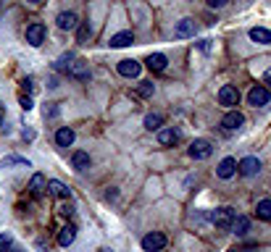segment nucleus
I'll return each mask as SVG.
<instances>
[{"mask_svg": "<svg viewBox=\"0 0 271 252\" xmlns=\"http://www.w3.org/2000/svg\"><path fill=\"white\" fill-rule=\"evenodd\" d=\"M32 3H37V0H32Z\"/></svg>", "mask_w": 271, "mask_h": 252, "instance_id": "nucleus-38", "label": "nucleus"}, {"mask_svg": "<svg viewBox=\"0 0 271 252\" xmlns=\"http://www.w3.org/2000/svg\"><path fill=\"white\" fill-rule=\"evenodd\" d=\"M56 142H58L61 147H71V145H74V129L61 126V129H58V134H56Z\"/></svg>", "mask_w": 271, "mask_h": 252, "instance_id": "nucleus-15", "label": "nucleus"}, {"mask_svg": "<svg viewBox=\"0 0 271 252\" xmlns=\"http://www.w3.org/2000/svg\"><path fill=\"white\" fill-rule=\"evenodd\" d=\"M192 34H195V21L192 18H182L176 24V29H174V37H179V40H182V37H192Z\"/></svg>", "mask_w": 271, "mask_h": 252, "instance_id": "nucleus-12", "label": "nucleus"}, {"mask_svg": "<svg viewBox=\"0 0 271 252\" xmlns=\"http://www.w3.org/2000/svg\"><path fill=\"white\" fill-rule=\"evenodd\" d=\"M237 171H240L242 176H256V173L261 171V160H258V158H242L240 163H237Z\"/></svg>", "mask_w": 271, "mask_h": 252, "instance_id": "nucleus-8", "label": "nucleus"}, {"mask_svg": "<svg viewBox=\"0 0 271 252\" xmlns=\"http://www.w3.org/2000/svg\"><path fill=\"white\" fill-rule=\"evenodd\" d=\"M42 40H45V27H42V24H32V27L27 29V42L32 45V48H40Z\"/></svg>", "mask_w": 271, "mask_h": 252, "instance_id": "nucleus-10", "label": "nucleus"}, {"mask_svg": "<svg viewBox=\"0 0 271 252\" xmlns=\"http://www.w3.org/2000/svg\"><path fill=\"white\" fill-rule=\"evenodd\" d=\"M247 228H250V218H247V216H237L234 223H232V231H234L237 237H245Z\"/></svg>", "mask_w": 271, "mask_h": 252, "instance_id": "nucleus-19", "label": "nucleus"}, {"mask_svg": "<svg viewBox=\"0 0 271 252\" xmlns=\"http://www.w3.org/2000/svg\"><path fill=\"white\" fill-rule=\"evenodd\" d=\"M48 189H50V195H53V197H61V200H69V197H71V192L66 189V187L61 184V181H48Z\"/></svg>", "mask_w": 271, "mask_h": 252, "instance_id": "nucleus-21", "label": "nucleus"}, {"mask_svg": "<svg viewBox=\"0 0 271 252\" xmlns=\"http://www.w3.org/2000/svg\"><path fill=\"white\" fill-rule=\"evenodd\" d=\"M13 249V242H11V237H0V252H11Z\"/></svg>", "mask_w": 271, "mask_h": 252, "instance_id": "nucleus-28", "label": "nucleus"}, {"mask_svg": "<svg viewBox=\"0 0 271 252\" xmlns=\"http://www.w3.org/2000/svg\"><path fill=\"white\" fill-rule=\"evenodd\" d=\"M164 126V116L161 113H150V116H145V129L148 131H158Z\"/></svg>", "mask_w": 271, "mask_h": 252, "instance_id": "nucleus-22", "label": "nucleus"}, {"mask_svg": "<svg viewBox=\"0 0 271 252\" xmlns=\"http://www.w3.org/2000/svg\"><path fill=\"white\" fill-rule=\"evenodd\" d=\"M208 218H211V223L216 226V228H221V231H227V228H232V223H234V218H237V213H234V208H216V210H211L208 213Z\"/></svg>", "mask_w": 271, "mask_h": 252, "instance_id": "nucleus-1", "label": "nucleus"}, {"mask_svg": "<svg viewBox=\"0 0 271 252\" xmlns=\"http://www.w3.org/2000/svg\"><path fill=\"white\" fill-rule=\"evenodd\" d=\"M132 42H134L132 32H119V34L111 37V48H127V45H132Z\"/></svg>", "mask_w": 271, "mask_h": 252, "instance_id": "nucleus-17", "label": "nucleus"}, {"mask_svg": "<svg viewBox=\"0 0 271 252\" xmlns=\"http://www.w3.org/2000/svg\"><path fill=\"white\" fill-rule=\"evenodd\" d=\"M69 76L74 79H89V63L87 61H74L69 68Z\"/></svg>", "mask_w": 271, "mask_h": 252, "instance_id": "nucleus-13", "label": "nucleus"}, {"mask_svg": "<svg viewBox=\"0 0 271 252\" xmlns=\"http://www.w3.org/2000/svg\"><path fill=\"white\" fill-rule=\"evenodd\" d=\"M29 189H32V195H40V192L45 189V176H42V173H34V176H32V187H29Z\"/></svg>", "mask_w": 271, "mask_h": 252, "instance_id": "nucleus-25", "label": "nucleus"}, {"mask_svg": "<svg viewBox=\"0 0 271 252\" xmlns=\"http://www.w3.org/2000/svg\"><path fill=\"white\" fill-rule=\"evenodd\" d=\"M250 40L258 42V45H268V42H271V32L263 29V27H253V29H250Z\"/></svg>", "mask_w": 271, "mask_h": 252, "instance_id": "nucleus-20", "label": "nucleus"}, {"mask_svg": "<svg viewBox=\"0 0 271 252\" xmlns=\"http://www.w3.org/2000/svg\"><path fill=\"white\" fill-rule=\"evenodd\" d=\"M148 68H150V71H164V68H166V55L164 53H153V55H148Z\"/></svg>", "mask_w": 271, "mask_h": 252, "instance_id": "nucleus-16", "label": "nucleus"}, {"mask_svg": "<svg viewBox=\"0 0 271 252\" xmlns=\"http://www.w3.org/2000/svg\"><path fill=\"white\" fill-rule=\"evenodd\" d=\"M0 129H6V126H3V116H0Z\"/></svg>", "mask_w": 271, "mask_h": 252, "instance_id": "nucleus-36", "label": "nucleus"}, {"mask_svg": "<svg viewBox=\"0 0 271 252\" xmlns=\"http://www.w3.org/2000/svg\"><path fill=\"white\" fill-rule=\"evenodd\" d=\"M19 103H21V108H24V110H32V108H34V103H32V98H29V95H21V98H19Z\"/></svg>", "mask_w": 271, "mask_h": 252, "instance_id": "nucleus-29", "label": "nucleus"}, {"mask_svg": "<svg viewBox=\"0 0 271 252\" xmlns=\"http://www.w3.org/2000/svg\"><path fill=\"white\" fill-rule=\"evenodd\" d=\"M71 166L77 168V171H84V168H89V155L87 152H74V158H71Z\"/></svg>", "mask_w": 271, "mask_h": 252, "instance_id": "nucleus-23", "label": "nucleus"}, {"mask_svg": "<svg viewBox=\"0 0 271 252\" xmlns=\"http://www.w3.org/2000/svg\"><path fill=\"white\" fill-rule=\"evenodd\" d=\"M263 79H266V84L271 87V68H268V71H266V76H263Z\"/></svg>", "mask_w": 271, "mask_h": 252, "instance_id": "nucleus-34", "label": "nucleus"}, {"mask_svg": "<svg viewBox=\"0 0 271 252\" xmlns=\"http://www.w3.org/2000/svg\"><path fill=\"white\" fill-rule=\"evenodd\" d=\"M258 218H263V221L271 218V200H261L258 202Z\"/></svg>", "mask_w": 271, "mask_h": 252, "instance_id": "nucleus-26", "label": "nucleus"}, {"mask_svg": "<svg viewBox=\"0 0 271 252\" xmlns=\"http://www.w3.org/2000/svg\"><path fill=\"white\" fill-rule=\"evenodd\" d=\"M21 89H24V92H32V89H34V82H32L29 76H24V79H21Z\"/></svg>", "mask_w": 271, "mask_h": 252, "instance_id": "nucleus-31", "label": "nucleus"}, {"mask_svg": "<svg viewBox=\"0 0 271 252\" xmlns=\"http://www.w3.org/2000/svg\"><path fill=\"white\" fill-rule=\"evenodd\" d=\"M153 92H155L153 82H140V87H137V95H142V98H150Z\"/></svg>", "mask_w": 271, "mask_h": 252, "instance_id": "nucleus-27", "label": "nucleus"}, {"mask_svg": "<svg viewBox=\"0 0 271 252\" xmlns=\"http://www.w3.org/2000/svg\"><path fill=\"white\" fill-rule=\"evenodd\" d=\"M77 40H79L82 45L89 40V27H87V24H84V27H79V34H77Z\"/></svg>", "mask_w": 271, "mask_h": 252, "instance_id": "nucleus-30", "label": "nucleus"}, {"mask_svg": "<svg viewBox=\"0 0 271 252\" xmlns=\"http://www.w3.org/2000/svg\"><path fill=\"white\" fill-rule=\"evenodd\" d=\"M234 252H253V249H250V247H247V249H234Z\"/></svg>", "mask_w": 271, "mask_h": 252, "instance_id": "nucleus-35", "label": "nucleus"}, {"mask_svg": "<svg viewBox=\"0 0 271 252\" xmlns=\"http://www.w3.org/2000/svg\"><path fill=\"white\" fill-rule=\"evenodd\" d=\"M208 6L211 8H221V6H227V0H208Z\"/></svg>", "mask_w": 271, "mask_h": 252, "instance_id": "nucleus-32", "label": "nucleus"}, {"mask_svg": "<svg viewBox=\"0 0 271 252\" xmlns=\"http://www.w3.org/2000/svg\"><path fill=\"white\" fill-rule=\"evenodd\" d=\"M77 58H74V53H66V55H61L58 61H56V71H66L69 74V68H71V63H74Z\"/></svg>", "mask_w": 271, "mask_h": 252, "instance_id": "nucleus-24", "label": "nucleus"}, {"mask_svg": "<svg viewBox=\"0 0 271 252\" xmlns=\"http://www.w3.org/2000/svg\"><path fill=\"white\" fill-rule=\"evenodd\" d=\"M190 158H195V160H206L211 152H213V147H211V142L208 140H195L192 145H190Z\"/></svg>", "mask_w": 271, "mask_h": 252, "instance_id": "nucleus-4", "label": "nucleus"}, {"mask_svg": "<svg viewBox=\"0 0 271 252\" xmlns=\"http://www.w3.org/2000/svg\"><path fill=\"white\" fill-rule=\"evenodd\" d=\"M100 252H114V249H100Z\"/></svg>", "mask_w": 271, "mask_h": 252, "instance_id": "nucleus-37", "label": "nucleus"}, {"mask_svg": "<svg viewBox=\"0 0 271 252\" xmlns=\"http://www.w3.org/2000/svg\"><path fill=\"white\" fill-rule=\"evenodd\" d=\"M140 71H142V66H140L137 61H132V58H124V61H119V74H121V76H129V79H134V76H140Z\"/></svg>", "mask_w": 271, "mask_h": 252, "instance_id": "nucleus-7", "label": "nucleus"}, {"mask_svg": "<svg viewBox=\"0 0 271 252\" xmlns=\"http://www.w3.org/2000/svg\"><path fill=\"white\" fill-rule=\"evenodd\" d=\"M142 247H145L148 252L164 249V247H166V234H161V231H150V234H145V237H142Z\"/></svg>", "mask_w": 271, "mask_h": 252, "instance_id": "nucleus-3", "label": "nucleus"}, {"mask_svg": "<svg viewBox=\"0 0 271 252\" xmlns=\"http://www.w3.org/2000/svg\"><path fill=\"white\" fill-rule=\"evenodd\" d=\"M74 239H77V228H74V226H66V228H61V234H58V244H61V247H69V244H74Z\"/></svg>", "mask_w": 271, "mask_h": 252, "instance_id": "nucleus-18", "label": "nucleus"}, {"mask_svg": "<svg viewBox=\"0 0 271 252\" xmlns=\"http://www.w3.org/2000/svg\"><path fill=\"white\" fill-rule=\"evenodd\" d=\"M268 100H271V92H268V87H263V84L253 87L250 92H247V103H250V105H256V108L268 105Z\"/></svg>", "mask_w": 271, "mask_h": 252, "instance_id": "nucleus-2", "label": "nucleus"}, {"mask_svg": "<svg viewBox=\"0 0 271 252\" xmlns=\"http://www.w3.org/2000/svg\"><path fill=\"white\" fill-rule=\"evenodd\" d=\"M56 24H58V29H77V27H79V18H77V13H71V11H63V13H58Z\"/></svg>", "mask_w": 271, "mask_h": 252, "instance_id": "nucleus-9", "label": "nucleus"}, {"mask_svg": "<svg viewBox=\"0 0 271 252\" xmlns=\"http://www.w3.org/2000/svg\"><path fill=\"white\" fill-rule=\"evenodd\" d=\"M234 171H237V160H234V158H224L221 163H219V168H216V173H219L221 179H232Z\"/></svg>", "mask_w": 271, "mask_h": 252, "instance_id": "nucleus-11", "label": "nucleus"}, {"mask_svg": "<svg viewBox=\"0 0 271 252\" xmlns=\"http://www.w3.org/2000/svg\"><path fill=\"white\" fill-rule=\"evenodd\" d=\"M242 124H245V116L240 110H229L227 116L221 119V126L227 129V131H237V129H242Z\"/></svg>", "mask_w": 271, "mask_h": 252, "instance_id": "nucleus-6", "label": "nucleus"}, {"mask_svg": "<svg viewBox=\"0 0 271 252\" xmlns=\"http://www.w3.org/2000/svg\"><path fill=\"white\" fill-rule=\"evenodd\" d=\"M219 103H221V105H227V108L237 105V103H240V92H237V87H232V84L221 87V89H219Z\"/></svg>", "mask_w": 271, "mask_h": 252, "instance_id": "nucleus-5", "label": "nucleus"}, {"mask_svg": "<svg viewBox=\"0 0 271 252\" xmlns=\"http://www.w3.org/2000/svg\"><path fill=\"white\" fill-rule=\"evenodd\" d=\"M179 140H182V134H179L176 129H161L158 131V142L161 145H176Z\"/></svg>", "mask_w": 271, "mask_h": 252, "instance_id": "nucleus-14", "label": "nucleus"}, {"mask_svg": "<svg viewBox=\"0 0 271 252\" xmlns=\"http://www.w3.org/2000/svg\"><path fill=\"white\" fill-rule=\"evenodd\" d=\"M200 50L208 53V50H211V40H203V42H200Z\"/></svg>", "mask_w": 271, "mask_h": 252, "instance_id": "nucleus-33", "label": "nucleus"}]
</instances>
